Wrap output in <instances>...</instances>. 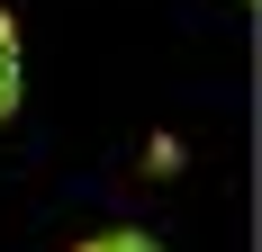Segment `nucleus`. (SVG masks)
I'll list each match as a JSON object with an SVG mask.
<instances>
[{
	"label": "nucleus",
	"mask_w": 262,
	"mask_h": 252,
	"mask_svg": "<svg viewBox=\"0 0 262 252\" xmlns=\"http://www.w3.org/2000/svg\"><path fill=\"white\" fill-rule=\"evenodd\" d=\"M18 117V27H9V9H0V126Z\"/></svg>",
	"instance_id": "nucleus-1"
},
{
	"label": "nucleus",
	"mask_w": 262,
	"mask_h": 252,
	"mask_svg": "<svg viewBox=\"0 0 262 252\" xmlns=\"http://www.w3.org/2000/svg\"><path fill=\"white\" fill-rule=\"evenodd\" d=\"M73 252H163V243L136 234V225H108V234H91V243H73Z\"/></svg>",
	"instance_id": "nucleus-2"
}]
</instances>
